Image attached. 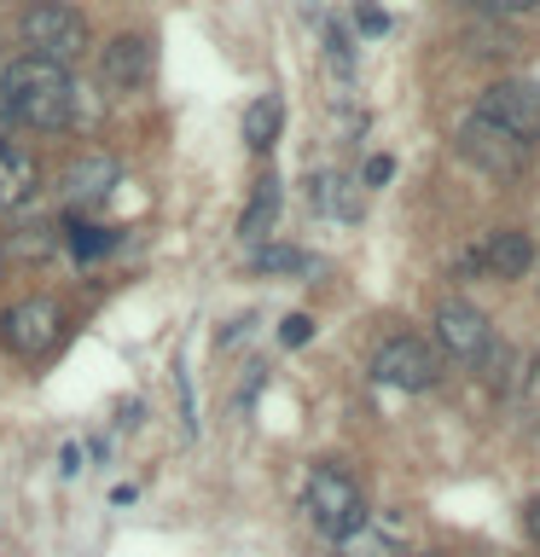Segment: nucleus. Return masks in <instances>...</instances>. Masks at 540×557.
<instances>
[{
  "label": "nucleus",
  "instance_id": "obj_8",
  "mask_svg": "<svg viewBox=\"0 0 540 557\" xmlns=\"http://www.w3.org/2000/svg\"><path fill=\"white\" fill-rule=\"evenodd\" d=\"M435 337H442V348L459 355V360H488V348H494L488 313L470 308V302H442L435 308Z\"/></svg>",
  "mask_w": 540,
  "mask_h": 557
},
{
  "label": "nucleus",
  "instance_id": "obj_18",
  "mask_svg": "<svg viewBox=\"0 0 540 557\" xmlns=\"http://www.w3.org/2000/svg\"><path fill=\"white\" fill-rule=\"evenodd\" d=\"M308 268V250H296V244H268V250H256V273H303Z\"/></svg>",
  "mask_w": 540,
  "mask_h": 557
},
{
  "label": "nucleus",
  "instance_id": "obj_22",
  "mask_svg": "<svg viewBox=\"0 0 540 557\" xmlns=\"http://www.w3.org/2000/svg\"><path fill=\"white\" fill-rule=\"evenodd\" d=\"M395 174V157H366V186H383Z\"/></svg>",
  "mask_w": 540,
  "mask_h": 557
},
{
  "label": "nucleus",
  "instance_id": "obj_4",
  "mask_svg": "<svg viewBox=\"0 0 540 557\" xmlns=\"http://www.w3.org/2000/svg\"><path fill=\"white\" fill-rule=\"evenodd\" d=\"M482 122H494L500 134L523 139V146H535L540 139V82H494L477 104Z\"/></svg>",
  "mask_w": 540,
  "mask_h": 557
},
{
  "label": "nucleus",
  "instance_id": "obj_23",
  "mask_svg": "<svg viewBox=\"0 0 540 557\" xmlns=\"http://www.w3.org/2000/svg\"><path fill=\"white\" fill-rule=\"evenodd\" d=\"M523 534H529L535 546H540V494H529V499H523Z\"/></svg>",
  "mask_w": 540,
  "mask_h": 557
},
{
  "label": "nucleus",
  "instance_id": "obj_9",
  "mask_svg": "<svg viewBox=\"0 0 540 557\" xmlns=\"http://www.w3.org/2000/svg\"><path fill=\"white\" fill-rule=\"evenodd\" d=\"M535 261V238L523 233V226H500V233H488L482 250L465 256L470 273H494V278H523Z\"/></svg>",
  "mask_w": 540,
  "mask_h": 557
},
{
  "label": "nucleus",
  "instance_id": "obj_20",
  "mask_svg": "<svg viewBox=\"0 0 540 557\" xmlns=\"http://www.w3.org/2000/svg\"><path fill=\"white\" fill-rule=\"evenodd\" d=\"M308 337H314V320H308V313H291V320L279 325V343H285V348H303Z\"/></svg>",
  "mask_w": 540,
  "mask_h": 557
},
{
  "label": "nucleus",
  "instance_id": "obj_14",
  "mask_svg": "<svg viewBox=\"0 0 540 557\" xmlns=\"http://www.w3.org/2000/svg\"><path fill=\"white\" fill-rule=\"evenodd\" d=\"M273 221H279V181H261L256 198H250V209L238 215V238H244V244H261V238L273 233Z\"/></svg>",
  "mask_w": 540,
  "mask_h": 557
},
{
  "label": "nucleus",
  "instance_id": "obj_17",
  "mask_svg": "<svg viewBox=\"0 0 540 557\" xmlns=\"http://www.w3.org/2000/svg\"><path fill=\"white\" fill-rule=\"evenodd\" d=\"M343 186H348V181H331V174H320V181H314V203H320L326 215H348V221H355V215H360V203L348 198Z\"/></svg>",
  "mask_w": 540,
  "mask_h": 557
},
{
  "label": "nucleus",
  "instance_id": "obj_13",
  "mask_svg": "<svg viewBox=\"0 0 540 557\" xmlns=\"http://www.w3.org/2000/svg\"><path fill=\"white\" fill-rule=\"evenodd\" d=\"M35 181H41V169H35V157L29 151H17V146H0V209H12V203H24Z\"/></svg>",
  "mask_w": 540,
  "mask_h": 557
},
{
  "label": "nucleus",
  "instance_id": "obj_5",
  "mask_svg": "<svg viewBox=\"0 0 540 557\" xmlns=\"http://www.w3.org/2000/svg\"><path fill=\"white\" fill-rule=\"evenodd\" d=\"M59 331H64V313H59V302H47V296H29V302L0 313V343L24 360H41L47 348L59 343Z\"/></svg>",
  "mask_w": 540,
  "mask_h": 557
},
{
  "label": "nucleus",
  "instance_id": "obj_19",
  "mask_svg": "<svg viewBox=\"0 0 540 557\" xmlns=\"http://www.w3.org/2000/svg\"><path fill=\"white\" fill-rule=\"evenodd\" d=\"M70 244H76V256H99L111 250V233L105 226H70Z\"/></svg>",
  "mask_w": 540,
  "mask_h": 557
},
{
  "label": "nucleus",
  "instance_id": "obj_15",
  "mask_svg": "<svg viewBox=\"0 0 540 557\" xmlns=\"http://www.w3.org/2000/svg\"><path fill=\"white\" fill-rule=\"evenodd\" d=\"M0 250H12L17 261H41V256L59 250V226H52V221H29V226H17L12 244H0Z\"/></svg>",
  "mask_w": 540,
  "mask_h": 557
},
{
  "label": "nucleus",
  "instance_id": "obj_16",
  "mask_svg": "<svg viewBox=\"0 0 540 557\" xmlns=\"http://www.w3.org/2000/svg\"><path fill=\"white\" fill-rule=\"evenodd\" d=\"M338 557H401V546L383 529H372V522H366V529H355L348 540H338Z\"/></svg>",
  "mask_w": 540,
  "mask_h": 557
},
{
  "label": "nucleus",
  "instance_id": "obj_24",
  "mask_svg": "<svg viewBox=\"0 0 540 557\" xmlns=\"http://www.w3.org/2000/svg\"><path fill=\"white\" fill-rule=\"evenodd\" d=\"M523 395H529V407L540 412V360L529 366V372H523Z\"/></svg>",
  "mask_w": 540,
  "mask_h": 557
},
{
  "label": "nucleus",
  "instance_id": "obj_1",
  "mask_svg": "<svg viewBox=\"0 0 540 557\" xmlns=\"http://www.w3.org/2000/svg\"><path fill=\"white\" fill-rule=\"evenodd\" d=\"M7 116H17L24 128H41V134H59L70 116H76V87H70L64 64H47V59H12L7 76Z\"/></svg>",
  "mask_w": 540,
  "mask_h": 557
},
{
  "label": "nucleus",
  "instance_id": "obj_7",
  "mask_svg": "<svg viewBox=\"0 0 540 557\" xmlns=\"http://www.w3.org/2000/svg\"><path fill=\"white\" fill-rule=\"evenodd\" d=\"M459 157H465V163H477L482 174H494V181H512V174L523 169V157H529V146L512 139V134H500L494 122L470 116L459 128Z\"/></svg>",
  "mask_w": 540,
  "mask_h": 557
},
{
  "label": "nucleus",
  "instance_id": "obj_11",
  "mask_svg": "<svg viewBox=\"0 0 540 557\" xmlns=\"http://www.w3.org/2000/svg\"><path fill=\"white\" fill-rule=\"evenodd\" d=\"M116 157H105V151H87V157H76V163L64 169V198L70 203H94V198H105V191L116 186Z\"/></svg>",
  "mask_w": 540,
  "mask_h": 557
},
{
  "label": "nucleus",
  "instance_id": "obj_3",
  "mask_svg": "<svg viewBox=\"0 0 540 557\" xmlns=\"http://www.w3.org/2000/svg\"><path fill=\"white\" fill-rule=\"evenodd\" d=\"M308 517H314V529H320L326 540H348L355 529L372 522L366 494L355 487V476L338 470V465H314L308 470Z\"/></svg>",
  "mask_w": 540,
  "mask_h": 557
},
{
  "label": "nucleus",
  "instance_id": "obj_6",
  "mask_svg": "<svg viewBox=\"0 0 540 557\" xmlns=\"http://www.w3.org/2000/svg\"><path fill=\"white\" fill-rule=\"evenodd\" d=\"M372 377L390 383V389L418 395V389H430V383L442 377V360H435L430 343H418V337H390V343L372 355Z\"/></svg>",
  "mask_w": 540,
  "mask_h": 557
},
{
  "label": "nucleus",
  "instance_id": "obj_12",
  "mask_svg": "<svg viewBox=\"0 0 540 557\" xmlns=\"http://www.w3.org/2000/svg\"><path fill=\"white\" fill-rule=\"evenodd\" d=\"M279 128H285V99L279 94H256L250 104H244V146L250 151H268Z\"/></svg>",
  "mask_w": 540,
  "mask_h": 557
},
{
  "label": "nucleus",
  "instance_id": "obj_21",
  "mask_svg": "<svg viewBox=\"0 0 540 557\" xmlns=\"http://www.w3.org/2000/svg\"><path fill=\"white\" fill-rule=\"evenodd\" d=\"M482 17H517V12H529V7H540V0H470Z\"/></svg>",
  "mask_w": 540,
  "mask_h": 557
},
{
  "label": "nucleus",
  "instance_id": "obj_2",
  "mask_svg": "<svg viewBox=\"0 0 540 557\" xmlns=\"http://www.w3.org/2000/svg\"><path fill=\"white\" fill-rule=\"evenodd\" d=\"M17 35H24L29 59H47V64H70L94 47L87 17L76 7H64V0H35V7L17 17Z\"/></svg>",
  "mask_w": 540,
  "mask_h": 557
},
{
  "label": "nucleus",
  "instance_id": "obj_10",
  "mask_svg": "<svg viewBox=\"0 0 540 557\" xmlns=\"http://www.w3.org/2000/svg\"><path fill=\"white\" fill-rule=\"evenodd\" d=\"M99 76H105V87H116V94L139 87L151 76V41H146V35H116V41H105Z\"/></svg>",
  "mask_w": 540,
  "mask_h": 557
},
{
  "label": "nucleus",
  "instance_id": "obj_25",
  "mask_svg": "<svg viewBox=\"0 0 540 557\" xmlns=\"http://www.w3.org/2000/svg\"><path fill=\"white\" fill-rule=\"evenodd\" d=\"M0 268H7V250H0Z\"/></svg>",
  "mask_w": 540,
  "mask_h": 557
}]
</instances>
